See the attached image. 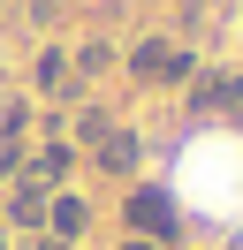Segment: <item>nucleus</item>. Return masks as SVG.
I'll return each instance as SVG.
<instances>
[{
    "label": "nucleus",
    "mask_w": 243,
    "mask_h": 250,
    "mask_svg": "<svg viewBox=\"0 0 243 250\" xmlns=\"http://www.w3.org/2000/svg\"><path fill=\"white\" fill-rule=\"evenodd\" d=\"M46 220H53V235H61V243H69V235H84V197H53V212H46Z\"/></svg>",
    "instance_id": "nucleus-4"
},
{
    "label": "nucleus",
    "mask_w": 243,
    "mask_h": 250,
    "mask_svg": "<svg viewBox=\"0 0 243 250\" xmlns=\"http://www.w3.org/2000/svg\"><path fill=\"white\" fill-rule=\"evenodd\" d=\"M197 106H243V76H205L197 83Z\"/></svg>",
    "instance_id": "nucleus-3"
},
{
    "label": "nucleus",
    "mask_w": 243,
    "mask_h": 250,
    "mask_svg": "<svg viewBox=\"0 0 243 250\" xmlns=\"http://www.w3.org/2000/svg\"><path fill=\"white\" fill-rule=\"evenodd\" d=\"M129 228H152V235H175V205L160 189H137L129 197Z\"/></svg>",
    "instance_id": "nucleus-2"
},
{
    "label": "nucleus",
    "mask_w": 243,
    "mask_h": 250,
    "mask_svg": "<svg viewBox=\"0 0 243 250\" xmlns=\"http://www.w3.org/2000/svg\"><path fill=\"white\" fill-rule=\"evenodd\" d=\"M137 76L145 83H175V76H190V53L182 46H145L137 53Z\"/></svg>",
    "instance_id": "nucleus-1"
},
{
    "label": "nucleus",
    "mask_w": 243,
    "mask_h": 250,
    "mask_svg": "<svg viewBox=\"0 0 243 250\" xmlns=\"http://www.w3.org/2000/svg\"><path fill=\"white\" fill-rule=\"evenodd\" d=\"M99 167L129 174V167H137V137H106V144H99Z\"/></svg>",
    "instance_id": "nucleus-5"
},
{
    "label": "nucleus",
    "mask_w": 243,
    "mask_h": 250,
    "mask_svg": "<svg viewBox=\"0 0 243 250\" xmlns=\"http://www.w3.org/2000/svg\"><path fill=\"white\" fill-rule=\"evenodd\" d=\"M46 220V189L30 182V189H15V228H38Z\"/></svg>",
    "instance_id": "nucleus-6"
},
{
    "label": "nucleus",
    "mask_w": 243,
    "mask_h": 250,
    "mask_svg": "<svg viewBox=\"0 0 243 250\" xmlns=\"http://www.w3.org/2000/svg\"><path fill=\"white\" fill-rule=\"evenodd\" d=\"M38 250H61V235H53V243H38Z\"/></svg>",
    "instance_id": "nucleus-7"
}]
</instances>
